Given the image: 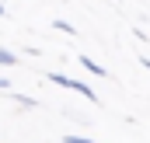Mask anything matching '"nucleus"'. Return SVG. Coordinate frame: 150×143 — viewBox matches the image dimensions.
Listing matches in <instances>:
<instances>
[{
	"label": "nucleus",
	"instance_id": "nucleus-1",
	"mask_svg": "<svg viewBox=\"0 0 150 143\" xmlns=\"http://www.w3.org/2000/svg\"><path fill=\"white\" fill-rule=\"evenodd\" d=\"M49 80L59 84V87H70V91H77V94H84L87 101H94V91H91L84 80H74V77H67V73H49Z\"/></svg>",
	"mask_w": 150,
	"mask_h": 143
},
{
	"label": "nucleus",
	"instance_id": "nucleus-2",
	"mask_svg": "<svg viewBox=\"0 0 150 143\" xmlns=\"http://www.w3.org/2000/svg\"><path fill=\"white\" fill-rule=\"evenodd\" d=\"M80 67H84V70H91V73H98V77H108L105 67H101V63H94L91 56H80Z\"/></svg>",
	"mask_w": 150,
	"mask_h": 143
},
{
	"label": "nucleus",
	"instance_id": "nucleus-3",
	"mask_svg": "<svg viewBox=\"0 0 150 143\" xmlns=\"http://www.w3.org/2000/svg\"><path fill=\"white\" fill-rule=\"evenodd\" d=\"M14 63H18V56L7 52V49H0V67H14Z\"/></svg>",
	"mask_w": 150,
	"mask_h": 143
},
{
	"label": "nucleus",
	"instance_id": "nucleus-4",
	"mask_svg": "<svg viewBox=\"0 0 150 143\" xmlns=\"http://www.w3.org/2000/svg\"><path fill=\"white\" fill-rule=\"evenodd\" d=\"M63 143H94V140H87V136H77V133H70V136H63Z\"/></svg>",
	"mask_w": 150,
	"mask_h": 143
},
{
	"label": "nucleus",
	"instance_id": "nucleus-5",
	"mask_svg": "<svg viewBox=\"0 0 150 143\" xmlns=\"http://www.w3.org/2000/svg\"><path fill=\"white\" fill-rule=\"evenodd\" d=\"M52 25H56L59 32H70V35H74V25H70V21H52Z\"/></svg>",
	"mask_w": 150,
	"mask_h": 143
},
{
	"label": "nucleus",
	"instance_id": "nucleus-6",
	"mask_svg": "<svg viewBox=\"0 0 150 143\" xmlns=\"http://www.w3.org/2000/svg\"><path fill=\"white\" fill-rule=\"evenodd\" d=\"M0 87H7V80H4V77H0Z\"/></svg>",
	"mask_w": 150,
	"mask_h": 143
},
{
	"label": "nucleus",
	"instance_id": "nucleus-7",
	"mask_svg": "<svg viewBox=\"0 0 150 143\" xmlns=\"http://www.w3.org/2000/svg\"><path fill=\"white\" fill-rule=\"evenodd\" d=\"M0 14H4V4H0Z\"/></svg>",
	"mask_w": 150,
	"mask_h": 143
}]
</instances>
